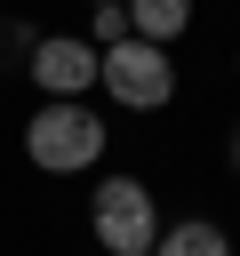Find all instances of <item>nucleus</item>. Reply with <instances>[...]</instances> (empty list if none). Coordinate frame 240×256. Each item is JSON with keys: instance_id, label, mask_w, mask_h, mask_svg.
<instances>
[{"instance_id": "0eeeda50", "label": "nucleus", "mask_w": 240, "mask_h": 256, "mask_svg": "<svg viewBox=\"0 0 240 256\" xmlns=\"http://www.w3.org/2000/svg\"><path fill=\"white\" fill-rule=\"evenodd\" d=\"M112 40H128V8H96V48H112Z\"/></svg>"}, {"instance_id": "f257e3e1", "label": "nucleus", "mask_w": 240, "mask_h": 256, "mask_svg": "<svg viewBox=\"0 0 240 256\" xmlns=\"http://www.w3.org/2000/svg\"><path fill=\"white\" fill-rule=\"evenodd\" d=\"M104 120L80 104V96H48L32 120H24V152H32V168H48V176H80V168H96L104 160Z\"/></svg>"}, {"instance_id": "7ed1b4c3", "label": "nucleus", "mask_w": 240, "mask_h": 256, "mask_svg": "<svg viewBox=\"0 0 240 256\" xmlns=\"http://www.w3.org/2000/svg\"><path fill=\"white\" fill-rule=\"evenodd\" d=\"M96 88H112V104H128V112H160L168 96H176V64H168V48H152V40H112L104 48V80Z\"/></svg>"}, {"instance_id": "f03ea898", "label": "nucleus", "mask_w": 240, "mask_h": 256, "mask_svg": "<svg viewBox=\"0 0 240 256\" xmlns=\"http://www.w3.org/2000/svg\"><path fill=\"white\" fill-rule=\"evenodd\" d=\"M88 232H96L104 256H152V240H160L152 184H144V176H104L96 200H88Z\"/></svg>"}, {"instance_id": "1a4fd4ad", "label": "nucleus", "mask_w": 240, "mask_h": 256, "mask_svg": "<svg viewBox=\"0 0 240 256\" xmlns=\"http://www.w3.org/2000/svg\"><path fill=\"white\" fill-rule=\"evenodd\" d=\"M232 168H240V128H232Z\"/></svg>"}, {"instance_id": "9d476101", "label": "nucleus", "mask_w": 240, "mask_h": 256, "mask_svg": "<svg viewBox=\"0 0 240 256\" xmlns=\"http://www.w3.org/2000/svg\"><path fill=\"white\" fill-rule=\"evenodd\" d=\"M88 8H128V0H88Z\"/></svg>"}, {"instance_id": "423d86ee", "label": "nucleus", "mask_w": 240, "mask_h": 256, "mask_svg": "<svg viewBox=\"0 0 240 256\" xmlns=\"http://www.w3.org/2000/svg\"><path fill=\"white\" fill-rule=\"evenodd\" d=\"M152 256H232V240H224V224L184 216V224H168V232L152 240Z\"/></svg>"}, {"instance_id": "39448f33", "label": "nucleus", "mask_w": 240, "mask_h": 256, "mask_svg": "<svg viewBox=\"0 0 240 256\" xmlns=\"http://www.w3.org/2000/svg\"><path fill=\"white\" fill-rule=\"evenodd\" d=\"M184 24H192V0H128V32L152 40V48H168Z\"/></svg>"}, {"instance_id": "20e7f679", "label": "nucleus", "mask_w": 240, "mask_h": 256, "mask_svg": "<svg viewBox=\"0 0 240 256\" xmlns=\"http://www.w3.org/2000/svg\"><path fill=\"white\" fill-rule=\"evenodd\" d=\"M24 72L40 80V96H80V88L104 80V48L80 40V32H40V48H32Z\"/></svg>"}, {"instance_id": "6e6552de", "label": "nucleus", "mask_w": 240, "mask_h": 256, "mask_svg": "<svg viewBox=\"0 0 240 256\" xmlns=\"http://www.w3.org/2000/svg\"><path fill=\"white\" fill-rule=\"evenodd\" d=\"M32 48H40V32H24V24H0V56H24V64H32Z\"/></svg>"}]
</instances>
